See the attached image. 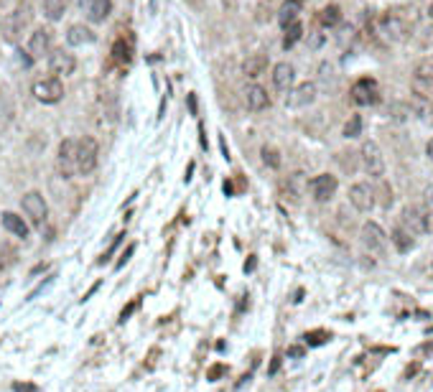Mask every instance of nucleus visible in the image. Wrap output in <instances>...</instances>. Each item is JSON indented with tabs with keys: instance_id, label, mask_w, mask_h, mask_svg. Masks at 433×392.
Masks as SVG:
<instances>
[{
	"instance_id": "1",
	"label": "nucleus",
	"mask_w": 433,
	"mask_h": 392,
	"mask_svg": "<svg viewBox=\"0 0 433 392\" xmlns=\"http://www.w3.org/2000/svg\"><path fill=\"white\" fill-rule=\"evenodd\" d=\"M99 163V145L95 138L84 135L77 140V153H74V171L79 176H90L92 171L97 169Z\"/></svg>"
},
{
	"instance_id": "2",
	"label": "nucleus",
	"mask_w": 433,
	"mask_h": 392,
	"mask_svg": "<svg viewBox=\"0 0 433 392\" xmlns=\"http://www.w3.org/2000/svg\"><path fill=\"white\" fill-rule=\"evenodd\" d=\"M380 34L385 41H406L408 36H410V21H408L406 13H400V10H390L385 16L380 18Z\"/></svg>"
},
{
	"instance_id": "3",
	"label": "nucleus",
	"mask_w": 433,
	"mask_h": 392,
	"mask_svg": "<svg viewBox=\"0 0 433 392\" xmlns=\"http://www.w3.org/2000/svg\"><path fill=\"white\" fill-rule=\"evenodd\" d=\"M400 227L406 232H410L413 237H421V234H428L433 230L431 222V212L428 206H406L403 214H400Z\"/></svg>"
},
{
	"instance_id": "4",
	"label": "nucleus",
	"mask_w": 433,
	"mask_h": 392,
	"mask_svg": "<svg viewBox=\"0 0 433 392\" xmlns=\"http://www.w3.org/2000/svg\"><path fill=\"white\" fill-rule=\"evenodd\" d=\"M357 156H360V163H362V169H364L367 176H372V178L385 176V158H382V151H380L372 140L362 143V148H360Z\"/></svg>"
},
{
	"instance_id": "5",
	"label": "nucleus",
	"mask_w": 433,
	"mask_h": 392,
	"mask_svg": "<svg viewBox=\"0 0 433 392\" xmlns=\"http://www.w3.org/2000/svg\"><path fill=\"white\" fill-rule=\"evenodd\" d=\"M21 209L26 212V217L31 222L41 227L46 222V217H49V206H46V199L41 191H28L23 199H21Z\"/></svg>"
},
{
	"instance_id": "6",
	"label": "nucleus",
	"mask_w": 433,
	"mask_h": 392,
	"mask_svg": "<svg viewBox=\"0 0 433 392\" xmlns=\"http://www.w3.org/2000/svg\"><path fill=\"white\" fill-rule=\"evenodd\" d=\"M360 240L362 245L370 249V252H378V255H385L388 249V234L382 232L378 222H364L360 230Z\"/></svg>"
},
{
	"instance_id": "7",
	"label": "nucleus",
	"mask_w": 433,
	"mask_h": 392,
	"mask_svg": "<svg viewBox=\"0 0 433 392\" xmlns=\"http://www.w3.org/2000/svg\"><path fill=\"white\" fill-rule=\"evenodd\" d=\"M34 97H36L38 102H44V105H56V102H62L64 99L62 79H56V77L38 79L36 84H34Z\"/></svg>"
},
{
	"instance_id": "8",
	"label": "nucleus",
	"mask_w": 433,
	"mask_h": 392,
	"mask_svg": "<svg viewBox=\"0 0 433 392\" xmlns=\"http://www.w3.org/2000/svg\"><path fill=\"white\" fill-rule=\"evenodd\" d=\"M349 95H352V102L357 107H372V105H378V99H380V84L375 79H370V77H364V79L354 82Z\"/></svg>"
},
{
	"instance_id": "9",
	"label": "nucleus",
	"mask_w": 433,
	"mask_h": 392,
	"mask_svg": "<svg viewBox=\"0 0 433 392\" xmlns=\"http://www.w3.org/2000/svg\"><path fill=\"white\" fill-rule=\"evenodd\" d=\"M316 95H319V89H316L314 82H304V84L288 89V95H286V107H290V110H301V107L314 105Z\"/></svg>"
},
{
	"instance_id": "10",
	"label": "nucleus",
	"mask_w": 433,
	"mask_h": 392,
	"mask_svg": "<svg viewBox=\"0 0 433 392\" xmlns=\"http://www.w3.org/2000/svg\"><path fill=\"white\" fill-rule=\"evenodd\" d=\"M349 204L357 209V212H370L372 206L378 204L375 201V186L367 184V181H357L349 186Z\"/></svg>"
},
{
	"instance_id": "11",
	"label": "nucleus",
	"mask_w": 433,
	"mask_h": 392,
	"mask_svg": "<svg viewBox=\"0 0 433 392\" xmlns=\"http://www.w3.org/2000/svg\"><path fill=\"white\" fill-rule=\"evenodd\" d=\"M336 188H339V181H336V176H332V173H319V176H314L311 181H308V191H311V196H314L316 201H329L332 196L336 194Z\"/></svg>"
},
{
	"instance_id": "12",
	"label": "nucleus",
	"mask_w": 433,
	"mask_h": 392,
	"mask_svg": "<svg viewBox=\"0 0 433 392\" xmlns=\"http://www.w3.org/2000/svg\"><path fill=\"white\" fill-rule=\"evenodd\" d=\"M74 153H77V140L72 138H64L59 143V153H56V169L64 178H72L77 171H74Z\"/></svg>"
},
{
	"instance_id": "13",
	"label": "nucleus",
	"mask_w": 433,
	"mask_h": 392,
	"mask_svg": "<svg viewBox=\"0 0 433 392\" xmlns=\"http://www.w3.org/2000/svg\"><path fill=\"white\" fill-rule=\"evenodd\" d=\"M28 21H31V10L28 8H16L13 13H8V18L3 21V31H5V36H8V41H16L23 31H26Z\"/></svg>"
},
{
	"instance_id": "14",
	"label": "nucleus",
	"mask_w": 433,
	"mask_h": 392,
	"mask_svg": "<svg viewBox=\"0 0 433 392\" xmlns=\"http://www.w3.org/2000/svg\"><path fill=\"white\" fill-rule=\"evenodd\" d=\"M74 69H77V59H74L69 51L56 49V51L49 56V71L54 74L56 79H62V77H69V74H74Z\"/></svg>"
},
{
	"instance_id": "15",
	"label": "nucleus",
	"mask_w": 433,
	"mask_h": 392,
	"mask_svg": "<svg viewBox=\"0 0 433 392\" xmlns=\"http://www.w3.org/2000/svg\"><path fill=\"white\" fill-rule=\"evenodd\" d=\"M79 8L90 23H105L112 13V0H79Z\"/></svg>"
},
{
	"instance_id": "16",
	"label": "nucleus",
	"mask_w": 433,
	"mask_h": 392,
	"mask_svg": "<svg viewBox=\"0 0 433 392\" xmlns=\"http://www.w3.org/2000/svg\"><path fill=\"white\" fill-rule=\"evenodd\" d=\"M245 105L250 112H262V110H268L271 107V95H268V89L260 87V84H247L245 87Z\"/></svg>"
},
{
	"instance_id": "17",
	"label": "nucleus",
	"mask_w": 433,
	"mask_h": 392,
	"mask_svg": "<svg viewBox=\"0 0 433 392\" xmlns=\"http://www.w3.org/2000/svg\"><path fill=\"white\" fill-rule=\"evenodd\" d=\"M413 89L433 97V62H421L413 71Z\"/></svg>"
},
{
	"instance_id": "18",
	"label": "nucleus",
	"mask_w": 433,
	"mask_h": 392,
	"mask_svg": "<svg viewBox=\"0 0 433 392\" xmlns=\"http://www.w3.org/2000/svg\"><path fill=\"white\" fill-rule=\"evenodd\" d=\"M293 82H296V69H293V64L280 62L273 66V87L278 89V92H288V89L293 87Z\"/></svg>"
},
{
	"instance_id": "19",
	"label": "nucleus",
	"mask_w": 433,
	"mask_h": 392,
	"mask_svg": "<svg viewBox=\"0 0 433 392\" xmlns=\"http://www.w3.org/2000/svg\"><path fill=\"white\" fill-rule=\"evenodd\" d=\"M49 51H51V31L49 28H36L31 34V41H28V53L34 59H41Z\"/></svg>"
},
{
	"instance_id": "20",
	"label": "nucleus",
	"mask_w": 433,
	"mask_h": 392,
	"mask_svg": "<svg viewBox=\"0 0 433 392\" xmlns=\"http://www.w3.org/2000/svg\"><path fill=\"white\" fill-rule=\"evenodd\" d=\"M95 38H97V34H95L90 26H84V23H74V26H69V31H66V44H72V46L92 44Z\"/></svg>"
},
{
	"instance_id": "21",
	"label": "nucleus",
	"mask_w": 433,
	"mask_h": 392,
	"mask_svg": "<svg viewBox=\"0 0 433 392\" xmlns=\"http://www.w3.org/2000/svg\"><path fill=\"white\" fill-rule=\"evenodd\" d=\"M265 69H268V56H265V53H253V56H247L243 64V74L247 77V79H258V77H262Z\"/></svg>"
},
{
	"instance_id": "22",
	"label": "nucleus",
	"mask_w": 433,
	"mask_h": 392,
	"mask_svg": "<svg viewBox=\"0 0 433 392\" xmlns=\"http://www.w3.org/2000/svg\"><path fill=\"white\" fill-rule=\"evenodd\" d=\"M286 191L290 194V199H293V201H298V199H301V196L308 191V178H306V173H304V171H296V173H290L288 181H286Z\"/></svg>"
},
{
	"instance_id": "23",
	"label": "nucleus",
	"mask_w": 433,
	"mask_h": 392,
	"mask_svg": "<svg viewBox=\"0 0 433 392\" xmlns=\"http://www.w3.org/2000/svg\"><path fill=\"white\" fill-rule=\"evenodd\" d=\"M3 227H5L10 234L21 237V240H26L28 237V224L23 222V217H18V214H13V212L3 214Z\"/></svg>"
},
{
	"instance_id": "24",
	"label": "nucleus",
	"mask_w": 433,
	"mask_h": 392,
	"mask_svg": "<svg viewBox=\"0 0 433 392\" xmlns=\"http://www.w3.org/2000/svg\"><path fill=\"white\" fill-rule=\"evenodd\" d=\"M41 8L49 21H62L66 16V0H41Z\"/></svg>"
},
{
	"instance_id": "25",
	"label": "nucleus",
	"mask_w": 433,
	"mask_h": 392,
	"mask_svg": "<svg viewBox=\"0 0 433 392\" xmlns=\"http://www.w3.org/2000/svg\"><path fill=\"white\" fill-rule=\"evenodd\" d=\"M319 23L324 28H336L342 23V8H339V5H326V8H321Z\"/></svg>"
},
{
	"instance_id": "26",
	"label": "nucleus",
	"mask_w": 433,
	"mask_h": 392,
	"mask_svg": "<svg viewBox=\"0 0 433 392\" xmlns=\"http://www.w3.org/2000/svg\"><path fill=\"white\" fill-rule=\"evenodd\" d=\"M298 13H301V5H296V3H290V0H286L283 5H280L278 10V23L283 28L290 26V23H296L298 21Z\"/></svg>"
},
{
	"instance_id": "27",
	"label": "nucleus",
	"mask_w": 433,
	"mask_h": 392,
	"mask_svg": "<svg viewBox=\"0 0 433 392\" xmlns=\"http://www.w3.org/2000/svg\"><path fill=\"white\" fill-rule=\"evenodd\" d=\"M393 242H395V247L400 249V252H410V249L415 247V237L410 234V232L403 230L400 224L393 230Z\"/></svg>"
},
{
	"instance_id": "28",
	"label": "nucleus",
	"mask_w": 433,
	"mask_h": 392,
	"mask_svg": "<svg viewBox=\"0 0 433 392\" xmlns=\"http://www.w3.org/2000/svg\"><path fill=\"white\" fill-rule=\"evenodd\" d=\"M304 38V26H301V21L296 23H290V26L283 28V49H293Z\"/></svg>"
},
{
	"instance_id": "29",
	"label": "nucleus",
	"mask_w": 433,
	"mask_h": 392,
	"mask_svg": "<svg viewBox=\"0 0 433 392\" xmlns=\"http://www.w3.org/2000/svg\"><path fill=\"white\" fill-rule=\"evenodd\" d=\"M378 181H380V186L375 188V201H380L382 209H390V206H393V188H390V184L385 178H378Z\"/></svg>"
},
{
	"instance_id": "30",
	"label": "nucleus",
	"mask_w": 433,
	"mask_h": 392,
	"mask_svg": "<svg viewBox=\"0 0 433 392\" xmlns=\"http://www.w3.org/2000/svg\"><path fill=\"white\" fill-rule=\"evenodd\" d=\"M354 41H357V28L349 26V23L339 28V34H336V44L342 46L344 51H349V49L354 46Z\"/></svg>"
},
{
	"instance_id": "31",
	"label": "nucleus",
	"mask_w": 433,
	"mask_h": 392,
	"mask_svg": "<svg viewBox=\"0 0 433 392\" xmlns=\"http://www.w3.org/2000/svg\"><path fill=\"white\" fill-rule=\"evenodd\" d=\"M362 127H364V120H362V115H352L347 123H344V130H342V135L344 138H360L362 135Z\"/></svg>"
},
{
	"instance_id": "32",
	"label": "nucleus",
	"mask_w": 433,
	"mask_h": 392,
	"mask_svg": "<svg viewBox=\"0 0 433 392\" xmlns=\"http://www.w3.org/2000/svg\"><path fill=\"white\" fill-rule=\"evenodd\" d=\"M260 156H262V163H265L268 169H280V153L275 151L273 145H262Z\"/></svg>"
},
{
	"instance_id": "33",
	"label": "nucleus",
	"mask_w": 433,
	"mask_h": 392,
	"mask_svg": "<svg viewBox=\"0 0 433 392\" xmlns=\"http://www.w3.org/2000/svg\"><path fill=\"white\" fill-rule=\"evenodd\" d=\"M13 262H16V249L10 245H0V270H5Z\"/></svg>"
},
{
	"instance_id": "34",
	"label": "nucleus",
	"mask_w": 433,
	"mask_h": 392,
	"mask_svg": "<svg viewBox=\"0 0 433 392\" xmlns=\"http://www.w3.org/2000/svg\"><path fill=\"white\" fill-rule=\"evenodd\" d=\"M112 53H115L118 62H127V59H130V46H127L125 41H118V44L112 46Z\"/></svg>"
},
{
	"instance_id": "35",
	"label": "nucleus",
	"mask_w": 433,
	"mask_h": 392,
	"mask_svg": "<svg viewBox=\"0 0 433 392\" xmlns=\"http://www.w3.org/2000/svg\"><path fill=\"white\" fill-rule=\"evenodd\" d=\"M326 339H329L326 331H311V334H306V341L311 344V347H316V344H324Z\"/></svg>"
},
{
	"instance_id": "36",
	"label": "nucleus",
	"mask_w": 433,
	"mask_h": 392,
	"mask_svg": "<svg viewBox=\"0 0 433 392\" xmlns=\"http://www.w3.org/2000/svg\"><path fill=\"white\" fill-rule=\"evenodd\" d=\"M18 64H23V66H31V64H34V56H31V53L28 51H18Z\"/></svg>"
},
{
	"instance_id": "37",
	"label": "nucleus",
	"mask_w": 433,
	"mask_h": 392,
	"mask_svg": "<svg viewBox=\"0 0 433 392\" xmlns=\"http://www.w3.org/2000/svg\"><path fill=\"white\" fill-rule=\"evenodd\" d=\"M321 44H324V34H314V36H311V49H319Z\"/></svg>"
},
{
	"instance_id": "38",
	"label": "nucleus",
	"mask_w": 433,
	"mask_h": 392,
	"mask_svg": "<svg viewBox=\"0 0 433 392\" xmlns=\"http://www.w3.org/2000/svg\"><path fill=\"white\" fill-rule=\"evenodd\" d=\"M133 252H136V245H130V247L125 249V252H123V260H120L118 262V267H123L127 262V258H130V255H133Z\"/></svg>"
},
{
	"instance_id": "39",
	"label": "nucleus",
	"mask_w": 433,
	"mask_h": 392,
	"mask_svg": "<svg viewBox=\"0 0 433 392\" xmlns=\"http://www.w3.org/2000/svg\"><path fill=\"white\" fill-rule=\"evenodd\" d=\"M222 372H225V367H222V365H216V367H212V369H209L207 377H209V380H214V377H219V374H222Z\"/></svg>"
},
{
	"instance_id": "40",
	"label": "nucleus",
	"mask_w": 433,
	"mask_h": 392,
	"mask_svg": "<svg viewBox=\"0 0 433 392\" xmlns=\"http://www.w3.org/2000/svg\"><path fill=\"white\" fill-rule=\"evenodd\" d=\"M425 206H431L433 209V186L425 188ZM431 209H428V212H431Z\"/></svg>"
},
{
	"instance_id": "41",
	"label": "nucleus",
	"mask_w": 433,
	"mask_h": 392,
	"mask_svg": "<svg viewBox=\"0 0 433 392\" xmlns=\"http://www.w3.org/2000/svg\"><path fill=\"white\" fill-rule=\"evenodd\" d=\"M16 392H36V387H31V384H16Z\"/></svg>"
},
{
	"instance_id": "42",
	"label": "nucleus",
	"mask_w": 433,
	"mask_h": 392,
	"mask_svg": "<svg viewBox=\"0 0 433 392\" xmlns=\"http://www.w3.org/2000/svg\"><path fill=\"white\" fill-rule=\"evenodd\" d=\"M425 153H428V158L433 160V138L428 140V145H425Z\"/></svg>"
},
{
	"instance_id": "43",
	"label": "nucleus",
	"mask_w": 433,
	"mask_h": 392,
	"mask_svg": "<svg viewBox=\"0 0 433 392\" xmlns=\"http://www.w3.org/2000/svg\"><path fill=\"white\" fill-rule=\"evenodd\" d=\"M288 354H290V356H301V354H304V349H301V347H293V349L288 352Z\"/></svg>"
},
{
	"instance_id": "44",
	"label": "nucleus",
	"mask_w": 433,
	"mask_h": 392,
	"mask_svg": "<svg viewBox=\"0 0 433 392\" xmlns=\"http://www.w3.org/2000/svg\"><path fill=\"white\" fill-rule=\"evenodd\" d=\"M428 18H431V21H433V3H431V5H428Z\"/></svg>"
},
{
	"instance_id": "45",
	"label": "nucleus",
	"mask_w": 433,
	"mask_h": 392,
	"mask_svg": "<svg viewBox=\"0 0 433 392\" xmlns=\"http://www.w3.org/2000/svg\"><path fill=\"white\" fill-rule=\"evenodd\" d=\"M290 3H296V5H304V0H290Z\"/></svg>"
},
{
	"instance_id": "46",
	"label": "nucleus",
	"mask_w": 433,
	"mask_h": 392,
	"mask_svg": "<svg viewBox=\"0 0 433 392\" xmlns=\"http://www.w3.org/2000/svg\"><path fill=\"white\" fill-rule=\"evenodd\" d=\"M0 31H3V18H0Z\"/></svg>"
}]
</instances>
